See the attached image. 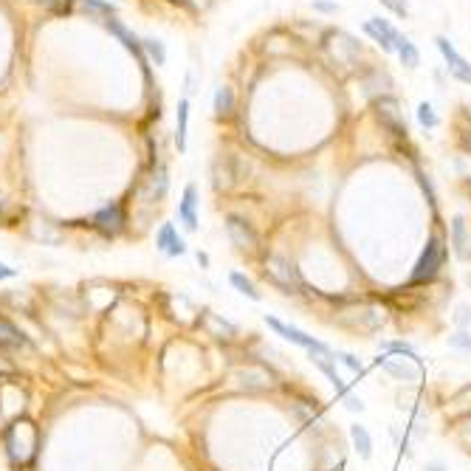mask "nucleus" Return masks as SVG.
<instances>
[{"mask_svg": "<svg viewBox=\"0 0 471 471\" xmlns=\"http://www.w3.org/2000/svg\"><path fill=\"white\" fill-rule=\"evenodd\" d=\"M452 232H455V251H458V257H466V223H463V218H455Z\"/></svg>", "mask_w": 471, "mask_h": 471, "instance_id": "21", "label": "nucleus"}, {"mask_svg": "<svg viewBox=\"0 0 471 471\" xmlns=\"http://www.w3.org/2000/svg\"><path fill=\"white\" fill-rule=\"evenodd\" d=\"M88 11H93V14H102L105 20H113L116 14H119V8L110 3V0H79Z\"/></svg>", "mask_w": 471, "mask_h": 471, "instance_id": "17", "label": "nucleus"}, {"mask_svg": "<svg viewBox=\"0 0 471 471\" xmlns=\"http://www.w3.org/2000/svg\"><path fill=\"white\" fill-rule=\"evenodd\" d=\"M449 344H452V347H466V350H471V339H466V336H452Z\"/></svg>", "mask_w": 471, "mask_h": 471, "instance_id": "30", "label": "nucleus"}, {"mask_svg": "<svg viewBox=\"0 0 471 471\" xmlns=\"http://www.w3.org/2000/svg\"><path fill=\"white\" fill-rule=\"evenodd\" d=\"M20 347H31L28 336L14 327L8 319H0V350H20Z\"/></svg>", "mask_w": 471, "mask_h": 471, "instance_id": "10", "label": "nucleus"}, {"mask_svg": "<svg viewBox=\"0 0 471 471\" xmlns=\"http://www.w3.org/2000/svg\"><path fill=\"white\" fill-rule=\"evenodd\" d=\"M361 28H364V34H367L373 42H378L387 54H392V51H395V42H398L401 31H398L390 20H384V17H367Z\"/></svg>", "mask_w": 471, "mask_h": 471, "instance_id": "5", "label": "nucleus"}, {"mask_svg": "<svg viewBox=\"0 0 471 471\" xmlns=\"http://www.w3.org/2000/svg\"><path fill=\"white\" fill-rule=\"evenodd\" d=\"M141 45H144V57H147L150 65H156V68H164V65H167V45H164L158 37H144Z\"/></svg>", "mask_w": 471, "mask_h": 471, "instance_id": "14", "label": "nucleus"}, {"mask_svg": "<svg viewBox=\"0 0 471 471\" xmlns=\"http://www.w3.org/2000/svg\"><path fill=\"white\" fill-rule=\"evenodd\" d=\"M124 223H127V218H124V207H122V204H107V207H102V209L91 218V226L102 237H107V240L122 235V232H124Z\"/></svg>", "mask_w": 471, "mask_h": 471, "instance_id": "3", "label": "nucleus"}, {"mask_svg": "<svg viewBox=\"0 0 471 471\" xmlns=\"http://www.w3.org/2000/svg\"><path fill=\"white\" fill-rule=\"evenodd\" d=\"M212 110H215V116H218L221 122L235 116V91H232L229 85H218V88H215Z\"/></svg>", "mask_w": 471, "mask_h": 471, "instance_id": "11", "label": "nucleus"}, {"mask_svg": "<svg viewBox=\"0 0 471 471\" xmlns=\"http://www.w3.org/2000/svg\"><path fill=\"white\" fill-rule=\"evenodd\" d=\"M381 350H390V353H404V356H409V359H418L415 347H412V344H407V342H381Z\"/></svg>", "mask_w": 471, "mask_h": 471, "instance_id": "24", "label": "nucleus"}, {"mask_svg": "<svg viewBox=\"0 0 471 471\" xmlns=\"http://www.w3.org/2000/svg\"><path fill=\"white\" fill-rule=\"evenodd\" d=\"M178 218L187 226V232H198V187L195 184L184 187V195L178 204Z\"/></svg>", "mask_w": 471, "mask_h": 471, "instance_id": "8", "label": "nucleus"}, {"mask_svg": "<svg viewBox=\"0 0 471 471\" xmlns=\"http://www.w3.org/2000/svg\"><path fill=\"white\" fill-rule=\"evenodd\" d=\"M418 122H421V127H426V130H435V127L441 124V119H438L432 102H421V105H418Z\"/></svg>", "mask_w": 471, "mask_h": 471, "instance_id": "18", "label": "nucleus"}, {"mask_svg": "<svg viewBox=\"0 0 471 471\" xmlns=\"http://www.w3.org/2000/svg\"><path fill=\"white\" fill-rule=\"evenodd\" d=\"M226 232H229V240L235 243V248H240V251H251V248L257 245V235H254L251 223H245V221L237 218V215H229V218H226Z\"/></svg>", "mask_w": 471, "mask_h": 471, "instance_id": "9", "label": "nucleus"}, {"mask_svg": "<svg viewBox=\"0 0 471 471\" xmlns=\"http://www.w3.org/2000/svg\"><path fill=\"white\" fill-rule=\"evenodd\" d=\"M395 54H398V59H401V65L404 68H409V71H415L418 65H421V51H418V45L409 40V37H398V42H395Z\"/></svg>", "mask_w": 471, "mask_h": 471, "instance_id": "13", "label": "nucleus"}, {"mask_svg": "<svg viewBox=\"0 0 471 471\" xmlns=\"http://www.w3.org/2000/svg\"><path fill=\"white\" fill-rule=\"evenodd\" d=\"M443 257H446L443 240H441V237H432V240H429V245H426V251L421 254V260H418L415 271H412V282H426V279H432V277L441 271Z\"/></svg>", "mask_w": 471, "mask_h": 471, "instance_id": "4", "label": "nucleus"}, {"mask_svg": "<svg viewBox=\"0 0 471 471\" xmlns=\"http://www.w3.org/2000/svg\"><path fill=\"white\" fill-rule=\"evenodd\" d=\"M167 187H170V178H167V167L161 164V167L156 170V175H153V201H156V204L164 201Z\"/></svg>", "mask_w": 471, "mask_h": 471, "instance_id": "19", "label": "nucleus"}, {"mask_svg": "<svg viewBox=\"0 0 471 471\" xmlns=\"http://www.w3.org/2000/svg\"><path fill=\"white\" fill-rule=\"evenodd\" d=\"M435 45H438V51H441V57H443V62H446V71H449L458 82L471 85V62L452 45V40L443 37V34H438V37H435Z\"/></svg>", "mask_w": 471, "mask_h": 471, "instance_id": "2", "label": "nucleus"}, {"mask_svg": "<svg viewBox=\"0 0 471 471\" xmlns=\"http://www.w3.org/2000/svg\"><path fill=\"white\" fill-rule=\"evenodd\" d=\"M105 28H107V31H110V34H113V37H116V40H119V42H122L130 54H136V57H139V62H141V68H144V71L150 68V65H147V57H144V45H141V40H139V37H136V34H133V31H130L122 20H119V17L105 20Z\"/></svg>", "mask_w": 471, "mask_h": 471, "instance_id": "6", "label": "nucleus"}, {"mask_svg": "<svg viewBox=\"0 0 471 471\" xmlns=\"http://www.w3.org/2000/svg\"><path fill=\"white\" fill-rule=\"evenodd\" d=\"M156 248L167 257H184L190 248H187V240L178 235V229L173 223H161L158 235H156Z\"/></svg>", "mask_w": 471, "mask_h": 471, "instance_id": "7", "label": "nucleus"}, {"mask_svg": "<svg viewBox=\"0 0 471 471\" xmlns=\"http://www.w3.org/2000/svg\"><path fill=\"white\" fill-rule=\"evenodd\" d=\"M313 8H316V11H330V14H336V11H339V3H325V0H313Z\"/></svg>", "mask_w": 471, "mask_h": 471, "instance_id": "29", "label": "nucleus"}, {"mask_svg": "<svg viewBox=\"0 0 471 471\" xmlns=\"http://www.w3.org/2000/svg\"><path fill=\"white\" fill-rule=\"evenodd\" d=\"M350 441H353V446H356V452H359L361 460L373 458V438H370V432L364 426H359V424L350 426Z\"/></svg>", "mask_w": 471, "mask_h": 471, "instance_id": "15", "label": "nucleus"}, {"mask_svg": "<svg viewBox=\"0 0 471 471\" xmlns=\"http://www.w3.org/2000/svg\"><path fill=\"white\" fill-rule=\"evenodd\" d=\"M376 361H378V367L390 370L392 376H398V378H407V381H415V373H412V370H407L404 364H395V361H390L387 356H381V359H376Z\"/></svg>", "mask_w": 471, "mask_h": 471, "instance_id": "20", "label": "nucleus"}, {"mask_svg": "<svg viewBox=\"0 0 471 471\" xmlns=\"http://www.w3.org/2000/svg\"><path fill=\"white\" fill-rule=\"evenodd\" d=\"M17 277V268H11L8 262H3L0 260V282H6V279H14Z\"/></svg>", "mask_w": 471, "mask_h": 471, "instance_id": "28", "label": "nucleus"}, {"mask_svg": "<svg viewBox=\"0 0 471 471\" xmlns=\"http://www.w3.org/2000/svg\"><path fill=\"white\" fill-rule=\"evenodd\" d=\"M34 237L42 240V243H59V232H54L51 223H45V221H37V223H34Z\"/></svg>", "mask_w": 471, "mask_h": 471, "instance_id": "22", "label": "nucleus"}, {"mask_svg": "<svg viewBox=\"0 0 471 471\" xmlns=\"http://www.w3.org/2000/svg\"><path fill=\"white\" fill-rule=\"evenodd\" d=\"M187 136H190V96L178 102L175 110V147L178 153H187Z\"/></svg>", "mask_w": 471, "mask_h": 471, "instance_id": "12", "label": "nucleus"}, {"mask_svg": "<svg viewBox=\"0 0 471 471\" xmlns=\"http://www.w3.org/2000/svg\"><path fill=\"white\" fill-rule=\"evenodd\" d=\"M40 3H45L54 11H71V0H40Z\"/></svg>", "mask_w": 471, "mask_h": 471, "instance_id": "27", "label": "nucleus"}, {"mask_svg": "<svg viewBox=\"0 0 471 471\" xmlns=\"http://www.w3.org/2000/svg\"><path fill=\"white\" fill-rule=\"evenodd\" d=\"M265 325H268L274 333H279L282 339H288V342H293V344L305 347V350H308V353H313V356H330V347H327V344H322L319 339L308 336L305 330H299V327H293V325L279 322L277 316H265Z\"/></svg>", "mask_w": 471, "mask_h": 471, "instance_id": "1", "label": "nucleus"}, {"mask_svg": "<svg viewBox=\"0 0 471 471\" xmlns=\"http://www.w3.org/2000/svg\"><path fill=\"white\" fill-rule=\"evenodd\" d=\"M387 11H392L395 17H401V20H407L409 17V0H378Z\"/></svg>", "mask_w": 471, "mask_h": 471, "instance_id": "23", "label": "nucleus"}, {"mask_svg": "<svg viewBox=\"0 0 471 471\" xmlns=\"http://www.w3.org/2000/svg\"><path fill=\"white\" fill-rule=\"evenodd\" d=\"M229 282L235 285V288H237V291H240V293H245L248 299L260 302V291L254 288V282H251V279H248L245 274H240V271H232V274H229Z\"/></svg>", "mask_w": 471, "mask_h": 471, "instance_id": "16", "label": "nucleus"}, {"mask_svg": "<svg viewBox=\"0 0 471 471\" xmlns=\"http://www.w3.org/2000/svg\"><path fill=\"white\" fill-rule=\"evenodd\" d=\"M336 359H339L347 370H353L356 376H361V373H364V367H361V361H359L356 356H350V353H336Z\"/></svg>", "mask_w": 471, "mask_h": 471, "instance_id": "25", "label": "nucleus"}, {"mask_svg": "<svg viewBox=\"0 0 471 471\" xmlns=\"http://www.w3.org/2000/svg\"><path fill=\"white\" fill-rule=\"evenodd\" d=\"M198 262H201V268H207V265H209V257H207L204 251H198Z\"/></svg>", "mask_w": 471, "mask_h": 471, "instance_id": "31", "label": "nucleus"}, {"mask_svg": "<svg viewBox=\"0 0 471 471\" xmlns=\"http://www.w3.org/2000/svg\"><path fill=\"white\" fill-rule=\"evenodd\" d=\"M342 401H344V407H347L350 412H364V404H361V398H356L353 392H347Z\"/></svg>", "mask_w": 471, "mask_h": 471, "instance_id": "26", "label": "nucleus"}]
</instances>
